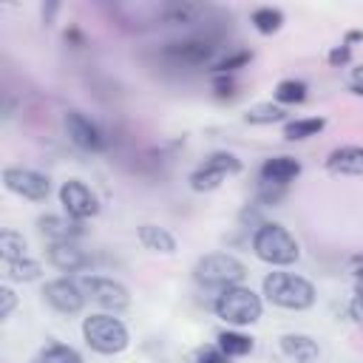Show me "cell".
Segmentation results:
<instances>
[{"mask_svg":"<svg viewBox=\"0 0 363 363\" xmlns=\"http://www.w3.org/2000/svg\"><path fill=\"white\" fill-rule=\"evenodd\" d=\"M252 250L261 261H267L272 267H286V264H295L301 258V247H298L295 235L275 221H264L261 227H255Z\"/></svg>","mask_w":363,"mask_h":363,"instance_id":"6da1fadb","label":"cell"},{"mask_svg":"<svg viewBox=\"0 0 363 363\" xmlns=\"http://www.w3.org/2000/svg\"><path fill=\"white\" fill-rule=\"evenodd\" d=\"M264 295L281 309H309L315 303V286L295 272H269L264 278Z\"/></svg>","mask_w":363,"mask_h":363,"instance_id":"7a4b0ae2","label":"cell"},{"mask_svg":"<svg viewBox=\"0 0 363 363\" xmlns=\"http://www.w3.org/2000/svg\"><path fill=\"white\" fill-rule=\"evenodd\" d=\"M213 309H216V315L221 320H227L233 326H250V323H255L261 318L264 306H261V298L250 286L235 284V286H227V289H221L216 295Z\"/></svg>","mask_w":363,"mask_h":363,"instance_id":"3957f363","label":"cell"},{"mask_svg":"<svg viewBox=\"0 0 363 363\" xmlns=\"http://www.w3.org/2000/svg\"><path fill=\"white\" fill-rule=\"evenodd\" d=\"M247 275V267L230 255V252H210L204 258L196 261L193 267V278L201 284V286H210V289H227V286H235L241 284Z\"/></svg>","mask_w":363,"mask_h":363,"instance_id":"277c9868","label":"cell"},{"mask_svg":"<svg viewBox=\"0 0 363 363\" xmlns=\"http://www.w3.org/2000/svg\"><path fill=\"white\" fill-rule=\"evenodd\" d=\"M82 337L99 354H119V352L128 349V340H130L125 323L119 318L108 315V312L85 318L82 320Z\"/></svg>","mask_w":363,"mask_h":363,"instance_id":"5b68a950","label":"cell"},{"mask_svg":"<svg viewBox=\"0 0 363 363\" xmlns=\"http://www.w3.org/2000/svg\"><path fill=\"white\" fill-rule=\"evenodd\" d=\"M77 284L82 286V292H85L94 303H99V306L108 309L111 315L125 312V309L130 306V292H128V286H122V284L113 281V278H102V275H79Z\"/></svg>","mask_w":363,"mask_h":363,"instance_id":"8992f818","label":"cell"},{"mask_svg":"<svg viewBox=\"0 0 363 363\" xmlns=\"http://www.w3.org/2000/svg\"><path fill=\"white\" fill-rule=\"evenodd\" d=\"M218 48V37L213 34H196V37H184L176 43L164 45V60L173 65H204L207 60H213Z\"/></svg>","mask_w":363,"mask_h":363,"instance_id":"52a82bcc","label":"cell"},{"mask_svg":"<svg viewBox=\"0 0 363 363\" xmlns=\"http://www.w3.org/2000/svg\"><path fill=\"white\" fill-rule=\"evenodd\" d=\"M241 170V162L235 153H227V150H218L213 156L204 159V164H199L193 173H190V187L196 193H204V190H216L227 176L238 173Z\"/></svg>","mask_w":363,"mask_h":363,"instance_id":"ba28073f","label":"cell"},{"mask_svg":"<svg viewBox=\"0 0 363 363\" xmlns=\"http://www.w3.org/2000/svg\"><path fill=\"white\" fill-rule=\"evenodd\" d=\"M3 182L11 193L23 196V199H31V201H43L51 190V182L48 176L31 170V167H6L3 170Z\"/></svg>","mask_w":363,"mask_h":363,"instance_id":"9c48e42d","label":"cell"},{"mask_svg":"<svg viewBox=\"0 0 363 363\" xmlns=\"http://www.w3.org/2000/svg\"><path fill=\"white\" fill-rule=\"evenodd\" d=\"M60 201L65 207V213L77 221H85L91 216H96L99 204H96V196L88 190V184H82L79 179H68L62 187H60Z\"/></svg>","mask_w":363,"mask_h":363,"instance_id":"30bf717a","label":"cell"},{"mask_svg":"<svg viewBox=\"0 0 363 363\" xmlns=\"http://www.w3.org/2000/svg\"><path fill=\"white\" fill-rule=\"evenodd\" d=\"M43 298L62 315H77L85 303V292L77 281L71 278H57V281H48L43 286Z\"/></svg>","mask_w":363,"mask_h":363,"instance_id":"8fae6325","label":"cell"},{"mask_svg":"<svg viewBox=\"0 0 363 363\" xmlns=\"http://www.w3.org/2000/svg\"><path fill=\"white\" fill-rule=\"evenodd\" d=\"M62 125H65L68 139H71L77 147H82V150H94V153L105 147V136H102V130H99L85 113H79V111H65Z\"/></svg>","mask_w":363,"mask_h":363,"instance_id":"7c38bea8","label":"cell"},{"mask_svg":"<svg viewBox=\"0 0 363 363\" xmlns=\"http://www.w3.org/2000/svg\"><path fill=\"white\" fill-rule=\"evenodd\" d=\"M37 230L51 241H77L79 235H85V227L82 221L71 218V216H40L37 218Z\"/></svg>","mask_w":363,"mask_h":363,"instance_id":"4fadbf2b","label":"cell"},{"mask_svg":"<svg viewBox=\"0 0 363 363\" xmlns=\"http://www.w3.org/2000/svg\"><path fill=\"white\" fill-rule=\"evenodd\" d=\"M326 170L335 176H363V145H343L326 156Z\"/></svg>","mask_w":363,"mask_h":363,"instance_id":"5bb4252c","label":"cell"},{"mask_svg":"<svg viewBox=\"0 0 363 363\" xmlns=\"http://www.w3.org/2000/svg\"><path fill=\"white\" fill-rule=\"evenodd\" d=\"M258 176H261V182H267V184L286 187L292 179L301 176V162L292 159V156H269V159H264Z\"/></svg>","mask_w":363,"mask_h":363,"instance_id":"9a60e30c","label":"cell"},{"mask_svg":"<svg viewBox=\"0 0 363 363\" xmlns=\"http://www.w3.org/2000/svg\"><path fill=\"white\" fill-rule=\"evenodd\" d=\"M48 261L62 272H77L91 264V255L77 247V241H57L48 247Z\"/></svg>","mask_w":363,"mask_h":363,"instance_id":"2e32d148","label":"cell"},{"mask_svg":"<svg viewBox=\"0 0 363 363\" xmlns=\"http://www.w3.org/2000/svg\"><path fill=\"white\" fill-rule=\"evenodd\" d=\"M281 349L289 360L295 363H315L320 357V346L309 337V335H301V332H289L281 337Z\"/></svg>","mask_w":363,"mask_h":363,"instance_id":"e0dca14e","label":"cell"},{"mask_svg":"<svg viewBox=\"0 0 363 363\" xmlns=\"http://www.w3.org/2000/svg\"><path fill=\"white\" fill-rule=\"evenodd\" d=\"M139 241H142V247H147L153 252H164V255L176 252V238L159 224H142L139 227Z\"/></svg>","mask_w":363,"mask_h":363,"instance_id":"ac0fdd59","label":"cell"},{"mask_svg":"<svg viewBox=\"0 0 363 363\" xmlns=\"http://www.w3.org/2000/svg\"><path fill=\"white\" fill-rule=\"evenodd\" d=\"M31 363H82V354L68 343H48L34 354Z\"/></svg>","mask_w":363,"mask_h":363,"instance_id":"d6986e66","label":"cell"},{"mask_svg":"<svg viewBox=\"0 0 363 363\" xmlns=\"http://www.w3.org/2000/svg\"><path fill=\"white\" fill-rule=\"evenodd\" d=\"M323 119L320 116H306V119H292V122H286L284 125V139H289V142H303V139H309V136H318L320 130H323Z\"/></svg>","mask_w":363,"mask_h":363,"instance_id":"ffe728a7","label":"cell"},{"mask_svg":"<svg viewBox=\"0 0 363 363\" xmlns=\"http://www.w3.org/2000/svg\"><path fill=\"white\" fill-rule=\"evenodd\" d=\"M227 357H244L252 352V337L244 332H221L218 343H216Z\"/></svg>","mask_w":363,"mask_h":363,"instance_id":"44dd1931","label":"cell"},{"mask_svg":"<svg viewBox=\"0 0 363 363\" xmlns=\"http://www.w3.org/2000/svg\"><path fill=\"white\" fill-rule=\"evenodd\" d=\"M284 116H286L284 108H281V105H272V102L252 105V108L244 113V119H247L250 125H272V122H281Z\"/></svg>","mask_w":363,"mask_h":363,"instance_id":"7402d4cb","label":"cell"},{"mask_svg":"<svg viewBox=\"0 0 363 363\" xmlns=\"http://www.w3.org/2000/svg\"><path fill=\"white\" fill-rule=\"evenodd\" d=\"M252 26L261 31V34H272V31H278L281 28V23H284V14H281V9H272V6H261V9H255L252 11Z\"/></svg>","mask_w":363,"mask_h":363,"instance_id":"603a6c76","label":"cell"},{"mask_svg":"<svg viewBox=\"0 0 363 363\" xmlns=\"http://www.w3.org/2000/svg\"><path fill=\"white\" fill-rule=\"evenodd\" d=\"M0 255H3V261L26 258V238L14 230H3L0 233Z\"/></svg>","mask_w":363,"mask_h":363,"instance_id":"cb8c5ba5","label":"cell"},{"mask_svg":"<svg viewBox=\"0 0 363 363\" xmlns=\"http://www.w3.org/2000/svg\"><path fill=\"white\" fill-rule=\"evenodd\" d=\"M275 99L281 105H295V102H303L306 99V82L301 79H284L275 85Z\"/></svg>","mask_w":363,"mask_h":363,"instance_id":"d4e9b609","label":"cell"},{"mask_svg":"<svg viewBox=\"0 0 363 363\" xmlns=\"http://www.w3.org/2000/svg\"><path fill=\"white\" fill-rule=\"evenodd\" d=\"M40 264L31 258H17V261H6V275L11 281H37L40 278Z\"/></svg>","mask_w":363,"mask_h":363,"instance_id":"484cf974","label":"cell"},{"mask_svg":"<svg viewBox=\"0 0 363 363\" xmlns=\"http://www.w3.org/2000/svg\"><path fill=\"white\" fill-rule=\"evenodd\" d=\"M250 60H252V51H247V48H238V51H233V54L221 57V60L213 65V71H216V74H233V71L244 68Z\"/></svg>","mask_w":363,"mask_h":363,"instance_id":"4316f807","label":"cell"},{"mask_svg":"<svg viewBox=\"0 0 363 363\" xmlns=\"http://www.w3.org/2000/svg\"><path fill=\"white\" fill-rule=\"evenodd\" d=\"M284 190H286V187L261 182V184H258V204H278V201L284 199Z\"/></svg>","mask_w":363,"mask_h":363,"instance_id":"83f0119b","label":"cell"},{"mask_svg":"<svg viewBox=\"0 0 363 363\" xmlns=\"http://www.w3.org/2000/svg\"><path fill=\"white\" fill-rule=\"evenodd\" d=\"M213 91H216L218 99L233 96V94H235V79H233V74H216V79H213Z\"/></svg>","mask_w":363,"mask_h":363,"instance_id":"f1b7e54d","label":"cell"},{"mask_svg":"<svg viewBox=\"0 0 363 363\" xmlns=\"http://www.w3.org/2000/svg\"><path fill=\"white\" fill-rule=\"evenodd\" d=\"M196 363H230V357L218 346H201L196 352Z\"/></svg>","mask_w":363,"mask_h":363,"instance_id":"f546056e","label":"cell"},{"mask_svg":"<svg viewBox=\"0 0 363 363\" xmlns=\"http://www.w3.org/2000/svg\"><path fill=\"white\" fill-rule=\"evenodd\" d=\"M14 306H17V295L9 286H0V318H9Z\"/></svg>","mask_w":363,"mask_h":363,"instance_id":"4dcf8cb0","label":"cell"},{"mask_svg":"<svg viewBox=\"0 0 363 363\" xmlns=\"http://www.w3.org/2000/svg\"><path fill=\"white\" fill-rule=\"evenodd\" d=\"M349 57H352V51H349V45L343 43V45H337V48L329 51V65H332V68H340V65L349 62Z\"/></svg>","mask_w":363,"mask_h":363,"instance_id":"1f68e13d","label":"cell"},{"mask_svg":"<svg viewBox=\"0 0 363 363\" xmlns=\"http://www.w3.org/2000/svg\"><path fill=\"white\" fill-rule=\"evenodd\" d=\"M349 315L363 326V292H357V295L352 298V303H349Z\"/></svg>","mask_w":363,"mask_h":363,"instance_id":"d6a6232c","label":"cell"},{"mask_svg":"<svg viewBox=\"0 0 363 363\" xmlns=\"http://www.w3.org/2000/svg\"><path fill=\"white\" fill-rule=\"evenodd\" d=\"M352 85H360V88H363V62L352 71Z\"/></svg>","mask_w":363,"mask_h":363,"instance_id":"836d02e7","label":"cell"},{"mask_svg":"<svg viewBox=\"0 0 363 363\" xmlns=\"http://www.w3.org/2000/svg\"><path fill=\"white\" fill-rule=\"evenodd\" d=\"M54 11H57V3H48V9L43 6V20H45V23H51V14H54Z\"/></svg>","mask_w":363,"mask_h":363,"instance_id":"e575fe53","label":"cell"},{"mask_svg":"<svg viewBox=\"0 0 363 363\" xmlns=\"http://www.w3.org/2000/svg\"><path fill=\"white\" fill-rule=\"evenodd\" d=\"M352 267H354V269H357V275H360V272H363V252H357V255H354V258H352Z\"/></svg>","mask_w":363,"mask_h":363,"instance_id":"d590c367","label":"cell"},{"mask_svg":"<svg viewBox=\"0 0 363 363\" xmlns=\"http://www.w3.org/2000/svg\"><path fill=\"white\" fill-rule=\"evenodd\" d=\"M357 40H363V31H349V34H346V45H349V43H357Z\"/></svg>","mask_w":363,"mask_h":363,"instance_id":"8d00e7d4","label":"cell"},{"mask_svg":"<svg viewBox=\"0 0 363 363\" xmlns=\"http://www.w3.org/2000/svg\"><path fill=\"white\" fill-rule=\"evenodd\" d=\"M352 94H357V96H363V88H360V85H352Z\"/></svg>","mask_w":363,"mask_h":363,"instance_id":"74e56055","label":"cell"},{"mask_svg":"<svg viewBox=\"0 0 363 363\" xmlns=\"http://www.w3.org/2000/svg\"><path fill=\"white\" fill-rule=\"evenodd\" d=\"M357 292H363V272L357 275Z\"/></svg>","mask_w":363,"mask_h":363,"instance_id":"f35d334b","label":"cell"}]
</instances>
